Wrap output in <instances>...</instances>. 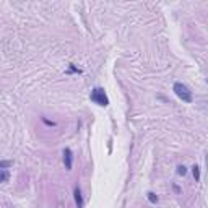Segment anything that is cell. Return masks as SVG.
Instances as JSON below:
<instances>
[{"label":"cell","instance_id":"11","mask_svg":"<svg viewBox=\"0 0 208 208\" xmlns=\"http://www.w3.org/2000/svg\"><path fill=\"white\" fill-rule=\"evenodd\" d=\"M41 121L46 124V125H49V127H55V122H52V121H49V119H46V117H41Z\"/></svg>","mask_w":208,"mask_h":208},{"label":"cell","instance_id":"4","mask_svg":"<svg viewBox=\"0 0 208 208\" xmlns=\"http://www.w3.org/2000/svg\"><path fill=\"white\" fill-rule=\"evenodd\" d=\"M73 198H75V205H77V208L85 206V200H83V195H81V189H80L78 185H75V189H73Z\"/></svg>","mask_w":208,"mask_h":208},{"label":"cell","instance_id":"9","mask_svg":"<svg viewBox=\"0 0 208 208\" xmlns=\"http://www.w3.org/2000/svg\"><path fill=\"white\" fill-rule=\"evenodd\" d=\"M13 166V161H7V159H2L0 161V169H7V167Z\"/></svg>","mask_w":208,"mask_h":208},{"label":"cell","instance_id":"3","mask_svg":"<svg viewBox=\"0 0 208 208\" xmlns=\"http://www.w3.org/2000/svg\"><path fill=\"white\" fill-rule=\"evenodd\" d=\"M63 164H65L67 171H72V166H73V153H72L70 148L63 150Z\"/></svg>","mask_w":208,"mask_h":208},{"label":"cell","instance_id":"13","mask_svg":"<svg viewBox=\"0 0 208 208\" xmlns=\"http://www.w3.org/2000/svg\"><path fill=\"white\" fill-rule=\"evenodd\" d=\"M206 81H208V80H206Z\"/></svg>","mask_w":208,"mask_h":208},{"label":"cell","instance_id":"10","mask_svg":"<svg viewBox=\"0 0 208 208\" xmlns=\"http://www.w3.org/2000/svg\"><path fill=\"white\" fill-rule=\"evenodd\" d=\"M67 73H81V70L77 69L73 63H70V65H69V70H67Z\"/></svg>","mask_w":208,"mask_h":208},{"label":"cell","instance_id":"2","mask_svg":"<svg viewBox=\"0 0 208 208\" xmlns=\"http://www.w3.org/2000/svg\"><path fill=\"white\" fill-rule=\"evenodd\" d=\"M90 99H91V101H93L94 104L101 106V107L109 106V98H107L106 93H104L102 88H94V90L91 91V94H90Z\"/></svg>","mask_w":208,"mask_h":208},{"label":"cell","instance_id":"6","mask_svg":"<svg viewBox=\"0 0 208 208\" xmlns=\"http://www.w3.org/2000/svg\"><path fill=\"white\" fill-rule=\"evenodd\" d=\"M8 179H10V173H8V171H7V169L0 171V182L5 184V182H8Z\"/></svg>","mask_w":208,"mask_h":208},{"label":"cell","instance_id":"8","mask_svg":"<svg viewBox=\"0 0 208 208\" xmlns=\"http://www.w3.org/2000/svg\"><path fill=\"white\" fill-rule=\"evenodd\" d=\"M176 173H177V176H182V177H184V176L187 174V167L184 166V164H179V166H177V171H176Z\"/></svg>","mask_w":208,"mask_h":208},{"label":"cell","instance_id":"12","mask_svg":"<svg viewBox=\"0 0 208 208\" xmlns=\"http://www.w3.org/2000/svg\"><path fill=\"white\" fill-rule=\"evenodd\" d=\"M173 189H174L176 194H181V187H179L177 184H173Z\"/></svg>","mask_w":208,"mask_h":208},{"label":"cell","instance_id":"5","mask_svg":"<svg viewBox=\"0 0 208 208\" xmlns=\"http://www.w3.org/2000/svg\"><path fill=\"white\" fill-rule=\"evenodd\" d=\"M146 198H148V202H150V203H153V205H156V203H158V195H156L154 194V192H148V194H146Z\"/></svg>","mask_w":208,"mask_h":208},{"label":"cell","instance_id":"1","mask_svg":"<svg viewBox=\"0 0 208 208\" xmlns=\"http://www.w3.org/2000/svg\"><path fill=\"white\" fill-rule=\"evenodd\" d=\"M173 90H174L176 96H177L179 99H182L184 102H192V101H194V96H192V91H190L185 85H184V83H181V81H176V83H174V86H173Z\"/></svg>","mask_w":208,"mask_h":208},{"label":"cell","instance_id":"7","mask_svg":"<svg viewBox=\"0 0 208 208\" xmlns=\"http://www.w3.org/2000/svg\"><path fill=\"white\" fill-rule=\"evenodd\" d=\"M192 174H194L195 182H198V181H200V167H198L197 164H194V166H192Z\"/></svg>","mask_w":208,"mask_h":208}]
</instances>
